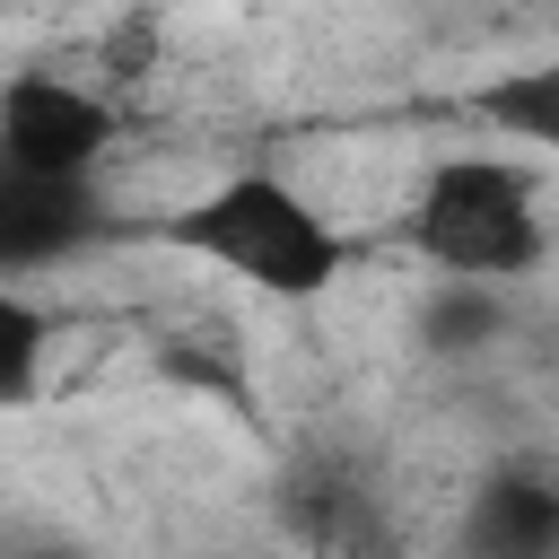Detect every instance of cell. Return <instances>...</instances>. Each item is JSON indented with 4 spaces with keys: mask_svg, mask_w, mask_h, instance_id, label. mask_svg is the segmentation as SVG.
Wrapping results in <instances>:
<instances>
[{
    "mask_svg": "<svg viewBox=\"0 0 559 559\" xmlns=\"http://www.w3.org/2000/svg\"><path fill=\"white\" fill-rule=\"evenodd\" d=\"M96 227H105V192L96 183H9L0 175V271H9V288L35 280L44 262L79 253Z\"/></svg>",
    "mask_w": 559,
    "mask_h": 559,
    "instance_id": "obj_5",
    "label": "cell"
},
{
    "mask_svg": "<svg viewBox=\"0 0 559 559\" xmlns=\"http://www.w3.org/2000/svg\"><path fill=\"white\" fill-rule=\"evenodd\" d=\"M35 341H44V306L26 288H0V367H9V393L35 384Z\"/></svg>",
    "mask_w": 559,
    "mask_h": 559,
    "instance_id": "obj_8",
    "label": "cell"
},
{
    "mask_svg": "<svg viewBox=\"0 0 559 559\" xmlns=\"http://www.w3.org/2000/svg\"><path fill=\"white\" fill-rule=\"evenodd\" d=\"M157 245H175L183 262L227 271L236 288H253L271 306H314L358 262V236L306 183H288L271 166H236V175L201 183L192 201H175L157 218Z\"/></svg>",
    "mask_w": 559,
    "mask_h": 559,
    "instance_id": "obj_1",
    "label": "cell"
},
{
    "mask_svg": "<svg viewBox=\"0 0 559 559\" xmlns=\"http://www.w3.org/2000/svg\"><path fill=\"white\" fill-rule=\"evenodd\" d=\"M498 332H507V297H498V288L437 280V288L419 297V349H437V358H472V349H489Z\"/></svg>",
    "mask_w": 559,
    "mask_h": 559,
    "instance_id": "obj_7",
    "label": "cell"
},
{
    "mask_svg": "<svg viewBox=\"0 0 559 559\" xmlns=\"http://www.w3.org/2000/svg\"><path fill=\"white\" fill-rule=\"evenodd\" d=\"M472 114L507 140H524L533 157H559V44L533 52V61H507L472 87Z\"/></svg>",
    "mask_w": 559,
    "mask_h": 559,
    "instance_id": "obj_6",
    "label": "cell"
},
{
    "mask_svg": "<svg viewBox=\"0 0 559 559\" xmlns=\"http://www.w3.org/2000/svg\"><path fill=\"white\" fill-rule=\"evenodd\" d=\"M358 559H393V550H358Z\"/></svg>",
    "mask_w": 559,
    "mask_h": 559,
    "instance_id": "obj_10",
    "label": "cell"
},
{
    "mask_svg": "<svg viewBox=\"0 0 559 559\" xmlns=\"http://www.w3.org/2000/svg\"><path fill=\"white\" fill-rule=\"evenodd\" d=\"M402 245L463 288H507L533 280L550 262V210L533 166L498 157V148H445L428 157V175L402 201Z\"/></svg>",
    "mask_w": 559,
    "mask_h": 559,
    "instance_id": "obj_2",
    "label": "cell"
},
{
    "mask_svg": "<svg viewBox=\"0 0 559 559\" xmlns=\"http://www.w3.org/2000/svg\"><path fill=\"white\" fill-rule=\"evenodd\" d=\"M17 559H87L79 542H17Z\"/></svg>",
    "mask_w": 559,
    "mask_h": 559,
    "instance_id": "obj_9",
    "label": "cell"
},
{
    "mask_svg": "<svg viewBox=\"0 0 559 559\" xmlns=\"http://www.w3.org/2000/svg\"><path fill=\"white\" fill-rule=\"evenodd\" d=\"M454 550L463 559H559V463L542 454L489 463L454 515Z\"/></svg>",
    "mask_w": 559,
    "mask_h": 559,
    "instance_id": "obj_4",
    "label": "cell"
},
{
    "mask_svg": "<svg viewBox=\"0 0 559 559\" xmlns=\"http://www.w3.org/2000/svg\"><path fill=\"white\" fill-rule=\"evenodd\" d=\"M114 105L70 70H9L0 79V175L9 183H96L114 148Z\"/></svg>",
    "mask_w": 559,
    "mask_h": 559,
    "instance_id": "obj_3",
    "label": "cell"
}]
</instances>
